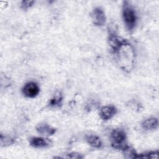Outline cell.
Returning <instances> with one entry per match:
<instances>
[{
	"label": "cell",
	"instance_id": "cell-2",
	"mask_svg": "<svg viewBox=\"0 0 159 159\" xmlns=\"http://www.w3.org/2000/svg\"><path fill=\"white\" fill-rule=\"evenodd\" d=\"M125 134L121 129H114L111 134V139L112 145L115 148H122L125 140Z\"/></svg>",
	"mask_w": 159,
	"mask_h": 159
},
{
	"label": "cell",
	"instance_id": "cell-4",
	"mask_svg": "<svg viewBox=\"0 0 159 159\" xmlns=\"http://www.w3.org/2000/svg\"><path fill=\"white\" fill-rule=\"evenodd\" d=\"M91 17L93 23L98 26H102L106 23L105 13L100 7H96L93 10Z\"/></svg>",
	"mask_w": 159,
	"mask_h": 159
},
{
	"label": "cell",
	"instance_id": "cell-6",
	"mask_svg": "<svg viewBox=\"0 0 159 159\" xmlns=\"http://www.w3.org/2000/svg\"><path fill=\"white\" fill-rule=\"evenodd\" d=\"M37 130L39 134L44 135H52L55 132V129L47 124H41L39 125L37 127Z\"/></svg>",
	"mask_w": 159,
	"mask_h": 159
},
{
	"label": "cell",
	"instance_id": "cell-10",
	"mask_svg": "<svg viewBox=\"0 0 159 159\" xmlns=\"http://www.w3.org/2000/svg\"><path fill=\"white\" fill-rule=\"evenodd\" d=\"M34 3V1H23L21 2V7L23 9H27Z\"/></svg>",
	"mask_w": 159,
	"mask_h": 159
},
{
	"label": "cell",
	"instance_id": "cell-7",
	"mask_svg": "<svg viewBox=\"0 0 159 159\" xmlns=\"http://www.w3.org/2000/svg\"><path fill=\"white\" fill-rule=\"evenodd\" d=\"M158 125V119L154 117L149 118L144 120L142 123V127L146 130H152L157 128Z\"/></svg>",
	"mask_w": 159,
	"mask_h": 159
},
{
	"label": "cell",
	"instance_id": "cell-9",
	"mask_svg": "<svg viewBox=\"0 0 159 159\" xmlns=\"http://www.w3.org/2000/svg\"><path fill=\"white\" fill-rule=\"evenodd\" d=\"M30 144L34 147H45L48 145L47 142L42 137H33L30 140Z\"/></svg>",
	"mask_w": 159,
	"mask_h": 159
},
{
	"label": "cell",
	"instance_id": "cell-5",
	"mask_svg": "<svg viewBox=\"0 0 159 159\" xmlns=\"http://www.w3.org/2000/svg\"><path fill=\"white\" fill-rule=\"evenodd\" d=\"M117 112L116 108L113 106H106L101 108L99 115L103 120H109Z\"/></svg>",
	"mask_w": 159,
	"mask_h": 159
},
{
	"label": "cell",
	"instance_id": "cell-1",
	"mask_svg": "<svg viewBox=\"0 0 159 159\" xmlns=\"http://www.w3.org/2000/svg\"><path fill=\"white\" fill-rule=\"evenodd\" d=\"M122 17L127 29L129 30L133 29L136 24L137 16L135 10L127 1L124 2Z\"/></svg>",
	"mask_w": 159,
	"mask_h": 159
},
{
	"label": "cell",
	"instance_id": "cell-3",
	"mask_svg": "<svg viewBox=\"0 0 159 159\" xmlns=\"http://www.w3.org/2000/svg\"><path fill=\"white\" fill-rule=\"evenodd\" d=\"M22 91L25 96L32 98L35 97L39 93L40 89L37 83L30 81L24 86Z\"/></svg>",
	"mask_w": 159,
	"mask_h": 159
},
{
	"label": "cell",
	"instance_id": "cell-8",
	"mask_svg": "<svg viewBox=\"0 0 159 159\" xmlns=\"http://www.w3.org/2000/svg\"><path fill=\"white\" fill-rule=\"evenodd\" d=\"M86 140L90 145L95 148H99L102 145L100 138L95 135H88L86 137Z\"/></svg>",
	"mask_w": 159,
	"mask_h": 159
},
{
	"label": "cell",
	"instance_id": "cell-11",
	"mask_svg": "<svg viewBox=\"0 0 159 159\" xmlns=\"http://www.w3.org/2000/svg\"><path fill=\"white\" fill-rule=\"evenodd\" d=\"M61 98L60 95H56L50 101V104L52 106H57L60 104Z\"/></svg>",
	"mask_w": 159,
	"mask_h": 159
}]
</instances>
